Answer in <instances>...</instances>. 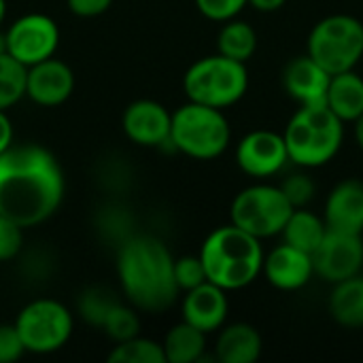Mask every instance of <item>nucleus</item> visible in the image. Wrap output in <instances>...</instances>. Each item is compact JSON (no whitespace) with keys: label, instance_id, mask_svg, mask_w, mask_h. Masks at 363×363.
<instances>
[{"label":"nucleus","instance_id":"nucleus-36","mask_svg":"<svg viewBox=\"0 0 363 363\" xmlns=\"http://www.w3.org/2000/svg\"><path fill=\"white\" fill-rule=\"evenodd\" d=\"M285 2H287V0H249V4H251L253 9L262 11V13H274V11H279Z\"/></svg>","mask_w":363,"mask_h":363},{"label":"nucleus","instance_id":"nucleus-17","mask_svg":"<svg viewBox=\"0 0 363 363\" xmlns=\"http://www.w3.org/2000/svg\"><path fill=\"white\" fill-rule=\"evenodd\" d=\"M330 79H332V74L321 64H317L308 53L291 60L283 72L285 91L294 100H298L302 106L323 104L328 98Z\"/></svg>","mask_w":363,"mask_h":363},{"label":"nucleus","instance_id":"nucleus-12","mask_svg":"<svg viewBox=\"0 0 363 363\" xmlns=\"http://www.w3.org/2000/svg\"><path fill=\"white\" fill-rule=\"evenodd\" d=\"M289 162L285 136L272 130L249 132L236 147V164L255 179L272 177Z\"/></svg>","mask_w":363,"mask_h":363},{"label":"nucleus","instance_id":"nucleus-25","mask_svg":"<svg viewBox=\"0 0 363 363\" xmlns=\"http://www.w3.org/2000/svg\"><path fill=\"white\" fill-rule=\"evenodd\" d=\"M28 66L15 60L11 53L0 55V111L11 108L26 96Z\"/></svg>","mask_w":363,"mask_h":363},{"label":"nucleus","instance_id":"nucleus-8","mask_svg":"<svg viewBox=\"0 0 363 363\" xmlns=\"http://www.w3.org/2000/svg\"><path fill=\"white\" fill-rule=\"evenodd\" d=\"M15 328L23 340L26 353L49 355L64 349L72 336V313L57 300L38 298L21 308Z\"/></svg>","mask_w":363,"mask_h":363},{"label":"nucleus","instance_id":"nucleus-35","mask_svg":"<svg viewBox=\"0 0 363 363\" xmlns=\"http://www.w3.org/2000/svg\"><path fill=\"white\" fill-rule=\"evenodd\" d=\"M13 145V125L4 111H0V153H4Z\"/></svg>","mask_w":363,"mask_h":363},{"label":"nucleus","instance_id":"nucleus-24","mask_svg":"<svg viewBox=\"0 0 363 363\" xmlns=\"http://www.w3.org/2000/svg\"><path fill=\"white\" fill-rule=\"evenodd\" d=\"M217 47L221 55L247 64V60H251L257 49V34L253 26H249L247 21L230 19L217 36Z\"/></svg>","mask_w":363,"mask_h":363},{"label":"nucleus","instance_id":"nucleus-27","mask_svg":"<svg viewBox=\"0 0 363 363\" xmlns=\"http://www.w3.org/2000/svg\"><path fill=\"white\" fill-rule=\"evenodd\" d=\"M119 304V300L104 287H91L85 294H81L79 298V313L83 315V319L94 325V328H102L104 319L108 317V313Z\"/></svg>","mask_w":363,"mask_h":363},{"label":"nucleus","instance_id":"nucleus-9","mask_svg":"<svg viewBox=\"0 0 363 363\" xmlns=\"http://www.w3.org/2000/svg\"><path fill=\"white\" fill-rule=\"evenodd\" d=\"M291 213L294 206L281 187L251 185L234 198L230 215L236 228L262 240L281 234Z\"/></svg>","mask_w":363,"mask_h":363},{"label":"nucleus","instance_id":"nucleus-7","mask_svg":"<svg viewBox=\"0 0 363 363\" xmlns=\"http://www.w3.org/2000/svg\"><path fill=\"white\" fill-rule=\"evenodd\" d=\"M308 55L330 74L353 70L363 57V23L353 15H330L308 36Z\"/></svg>","mask_w":363,"mask_h":363},{"label":"nucleus","instance_id":"nucleus-4","mask_svg":"<svg viewBox=\"0 0 363 363\" xmlns=\"http://www.w3.org/2000/svg\"><path fill=\"white\" fill-rule=\"evenodd\" d=\"M283 136L289 162L302 168H319L336 157L345 138V121L325 102L306 104L289 119Z\"/></svg>","mask_w":363,"mask_h":363},{"label":"nucleus","instance_id":"nucleus-30","mask_svg":"<svg viewBox=\"0 0 363 363\" xmlns=\"http://www.w3.org/2000/svg\"><path fill=\"white\" fill-rule=\"evenodd\" d=\"M281 189H283V194L287 196V200L291 202L294 208L306 206V204L313 200V196H315V183H313V179H311L308 174H304V172L291 174L289 179H285L283 185H281Z\"/></svg>","mask_w":363,"mask_h":363},{"label":"nucleus","instance_id":"nucleus-26","mask_svg":"<svg viewBox=\"0 0 363 363\" xmlns=\"http://www.w3.org/2000/svg\"><path fill=\"white\" fill-rule=\"evenodd\" d=\"M111 363H166L164 347L155 340L134 336L130 340L117 342L108 355Z\"/></svg>","mask_w":363,"mask_h":363},{"label":"nucleus","instance_id":"nucleus-13","mask_svg":"<svg viewBox=\"0 0 363 363\" xmlns=\"http://www.w3.org/2000/svg\"><path fill=\"white\" fill-rule=\"evenodd\" d=\"M125 136L140 147H162L170 143L172 113L155 100H136L123 113Z\"/></svg>","mask_w":363,"mask_h":363},{"label":"nucleus","instance_id":"nucleus-31","mask_svg":"<svg viewBox=\"0 0 363 363\" xmlns=\"http://www.w3.org/2000/svg\"><path fill=\"white\" fill-rule=\"evenodd\" d=\"M23 245V228L0 215V262H11L19 255Z\"/></svg>","mask_w":363,"mask_h":363},{"label":"nucleus","instance_id":"nucleus-19","mask_svg":"<svg viewBox=\"0 0 363 363\" xmlns=\"http://www.w3.org/2000/svg\"><path fill=\"white\" fill-rule=\"evenodd\" d=\"M262 355V336L249 323L221 328L215 345V357L221 363H255Z\"/></svg>","mask_w":363,"mask_h":363},{"label":"nucleus","instance_id":"nucleus-6","mask_svg":"<svg viewBox=\"0 0 363 363\" xmlns=\"http://www.w3.org/2000/svg\"><path fill=\"white\" fill-rule=\"evenodd\" d=\"M249 87V72L245 62L232 60L228 55H208L194 62L185 77L183 89L189 102L228 108L236 104Z\"/></svg>","mask_w":363,"mask_h":363},{"label":"nucleus","instance_id":"nucleus-20","mask_svg":"<svg viewBox=\"0 0 363 363\" xmlns=\"http://www.w3.org/2000/svg\"><path fill=\"white\" fill-rule=\"evenodd\" d=\"M325 104L342 119L355 121L363 115V79L353 70L332 74Z\"/></svg>","mask_w":363,"mask_h":363},{"label":"nucleus","instance_id":"nucleus-33","mask_svg":"<svg viewBox=\"0 0 363 363\" xmlns=\"http://www.w3.org/2000/svg\"><path fill=\"white\" fill-rule=\"evenodd\" d=\"M26 353L23 340L13 325L0 323V363H15L17 359H21Z\"/></svg>","mask_w":363,"mask_h":363},{"label":"nucleus","instance_id":"nucleus-11","mask_svg":"<svg viewBox=\"0 0 363 363\" xmlns=\"http://www.w3.org/2000/svg\"><path fill=\"white\" fill-rule=\"evenodd\" d=\"M311 257L315 274L332 285L357 277L363 266L362 234H347L328 228L325 238Z\"/></svg>","mask_w":363,"mask_h":363},{"label":"nucleus","instance_id":"nucleus-22","mask_svg":"<svg viewBox=\"0 0 363 363\" xmlns=\"http://www.w3.org/2000/svg\"><path fill=\"white\" fill-rule=\"evenodd\" d=\"M281 234L287 245L313 255V251L321 245V240L328 234V223L311 211L294 208Z\"/></svg>","mask_w":363,"mask_h":363},{"label":"nucleus","instance_id":"nucleus-10","mask_svg":"<svg viewBox=\"0 0 363 363\" xmlns=\"http://www.w3.org/2000/svg\"><path fill=\"white\" fill-rule=\"evenodd\" d=\"M4 34L9 53L28 68L53 57L60 45L57 23L43 13H28L15 19V23H11Z\"/></svg>","mask_w":363,"mask_h":363},{"label":"nucleus","instance_id":"nucleus-14","mask_svg":"<svg viewBox=\"0 0 363 363\" xmlns=\"http://www.w3.org/2000/svg\"><path fill=\"white\" fill-rule=\"evenodd\" d=\"M74 89V74L62 60L49 57L28 68L26 96L38 106H60Z\"/></svg>","mask_w":363,"mask_h":363},{"label":"nucleus","instance_id":"nucleus-5","mask_svg":"<svg viewBox=\"0 0 363 363\" xmlns=\"http://www.w3.org/2000/svg\"><path fill=\"white\" fill-rule=\"evenodd\" d=\"M232 138L230 121L221 108L187 102L172 113L170 145L191 160L219 157Z\"/></svg>","mask_w":363,"mask_h":363},{"label":"nucleus","instance_id":"nucleus-1","mask_svg":"<svg viewBox=\"0 0 363 363\" xmlns=\"http://www.w3.org/2000/svg\"><path fill=\"white\" fill-rule=\"evenodd\" d=\"M64 200V172L40 145H11L0 153V215L21 228L47 221Z\"/></svg>","mask_w":363,"mask_h":363},{"label":"nucleus","instance_id":"nucleus-32","mask_svg":"<svg viewBox=\"0 0 363 363\" xmlns=\"http://www.w3.org/2000/svg\"><path fill=\"white\" fill-rule=\"evenodd\" d=\"M247 4L249 0H196L198 11L213 21H230Z\"/></svg>","mask_w":363,"mask_h":363},{"label":"nucleus","instance_id":"nucleus-15","mask_svg":"<svg viewBox=\"0 0 363 363\" xmlns=\"http://www.w3.org/2000/svg\"><path fill=\"white\" fill-rule=\"evenodd\" d=\"M228 311H230V304H228L225 289L217 287L211 281L185 291V298L181 304L183 321H187L189 325L198 328L204 334H213L221 330L225 325Z\"/></svg>","mask_w":363,"mask_h":363},{"label":"nucleus","instance_id":"nucleus-18","mask_svg":"<svg viewBox=\"0 0 363 363\" xmlns=\"http://www.w3.org/2000/svg\"><path fill=\"white\" fill-rule=\"evenodd\" d=\"M325 223L330 230L362 234L363 232V183L347 179L338 183L325 202Z\"/></svg>","mask_w":363,"mask_h":363},{"label":"nucleus","instance_id":"nucleus-29","mask_svg":"<svg viewBox=\"0 0 363 363\" xmlns=\"http://www.w3.org/2000/svg\"><path fill=\"white\" fill-rule=\"evenodd\" d=\"M174 279L181 291H189L208 281L200 255H183L174 259Z\"/></svg>","mask_w":363,"mask_h":363},{"label":"nucleus","instance_id":"nucleus-3","mask_svg":"<svg viewBox=\"0 0 363 363\" xmlns=\"http://www.w3.org/2000/svg\"><path fill=\"white\" fill-rule=\"evenodd\" d=\"M200 259L211 283L225 291H236L259 277L264 268V249L259 238L230 223L206 236Z\"/></svg>","mask_w":363,"mask_h":363},{"label":"nucleus","instance_id":"nucleus-16","mask_svg":"<svg viewBox=\"0 0 363 363\" xmlns=\"http://www.w3.org/2000/svg\"><path fill=\"white\" fill-rule=\"evenodd\" d=\"M262 272L272 287L281 291H296L313 279L315 268L308 253L283 242L281 247L272 249L268 257H264Z\"/></svg>","mask_w":363,"mask_h":363},{"label":"nucleus","instance_id":"nucleus-37","mask_svg":"<svg viewBox=\"0 0 363 363\" xmlns=\"http://www.w3.org/2000/svg\"><path fill=\"white\" fill-rule=\"evenodd\" d=\"M353 123H355V140H357L359 149L363 151V115H359Z\"/></svg>","mask_w":363,"mask_h":363},{"label":"nucleus","instance_id":"nucleus-21","mask_svg":"<svg viewBox=\"0 0 363 363\" xmlns=\"http://www.w3.org/2000/svg\"><path fill=\"white\" fill-rule=\"evenodd\" d=\"M330 313L345 328H363V277H351L334 283L330 296Z\"/></svg>","mask_w":363,"mask_h":363},{"label":"nucleus","instance_id":"nucleus-28","mask_svg":"<svg viewBox=\"0 0 363 363\" xmlns=\"http://www.w3.org/2000/svg\"><path fill=\"white\" fill-rule=\"evenodd\" d=\"M102 330L104 334L117 342H123V340H130L134 336H138V330H140V319L136 315V308H130V306H123L121 302L108 313V317L104 319L102 323Z\"/></svg>","mask_w":363,"mask_h":363},{"label":"nucleus","instance_id":"nucleus-23","mask_svg":"<svg viewBox=\"0 0 363 363\" xmlns=\"http://www.w3.org/2000/svg\"><path fill=\"white\" fill-rule=\"evenodd\" d=\"M162 347L166 363H196L206 351V334L187 321H181L166 334Z\"/></svg>","mask_w":363,"mask_h":363},{"label":"nucleus","instance_id":"nucleus-2","mask_svg":"<svg viewBox=\"0 0 363 363\" xmlns=\"http://www.w3.org/2000/svg\"><path fill=\"white\" fill-rule=\"evenodd\" d=\"M117 277L128 302L143 313H164L179 298L174 257L155 236H132L117 253Z\"/></svg>","mask_w":363,"mask_h":363},{"label":"nucleus","instance_id":"nucleus-34","mask_svg":"<svg viewBox=\"0 0 363 363\" xmlns=\"http://www.w3.org/2000/svg\"><path fill=\"white\" fill-rule=\"evenodd\" d=\"M68 9L79 17H96L108 11L113 0H66Z\"/></svg>","mask_w":363,"mask_h":363},{"label":"nucleus","instance_id":"nucleus-38","mask_svg":"<svg viewBox=\"0 0 363 363\" xmlns=\"http://www.w3.org/2000/svg\"><path fill=\"white\" fill-rule=\"evenodd\" d=\"M2 53H9V49H6V34L4 32H0V55Z\"/></svg>","mask_w":363,"mask_h":363},{"label":"nucleus","instance_id":"nucleus-39","mask_svg":"<svg viewBox=\"0 0 363 363\" xmlns=\"http://www.w3.org/2000/svg\"><path fill=\"white\" fill-rule=\"evenodd\" d=\"M6 17V0H0V23L4 21Z\"/></svg>","mask_w":363,"mask_h":363}]
</instances>
